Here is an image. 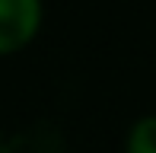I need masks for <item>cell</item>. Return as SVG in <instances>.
<instances>
[{
	"instance_id": "cell-1",
	"label": "cell",
	"mask_w": 156,
	"mask_h": 153,
	"mask_svg": "<svg viewBox=\"0 0 156 153\" xmlns=\"http://www.w3.org/2000/svg\"><path fill=\"white\" fill-rule=\"evenodd\" d=\"M41 23V0H0V54L29 45Z\"/></svg>"
},
{
	"instance_id": "cell-2",
	"label": "cell",
	"mask_w": 156,
	"mask_h": 153,
	"mask_svg": "<svg viewBox=\"0 0 156 153\" xmlns=\"http://www.w3.org/2000/svg\"><path fill=\"white\" fill-rule=\"evenodd\" d=\"M127 153H156V115H140L127 128Z\"/></svg>"
}]
</instances>
